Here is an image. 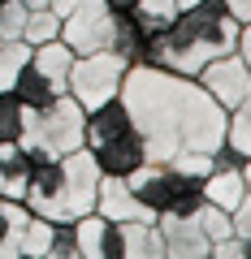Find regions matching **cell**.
<instances>
[{
    "label": "cell",
    "mask_w": 251,
    "mask_h": 259,
    "mask_svg": "<svg viewBox=\"0 0 251 259\" xmlns=\"http://www.w3.org/2000/svg\"><path fill=\"white\" fill-rule=\"evenodd\" d=\"M121 104L139 125L148 160H173L177 151H217L225 143V108L199 87V78L130 65Z\"/></svg>",
    "instance_id": "obj_1"
},
{
    "label": "cell",
    "mask_w": 251,
    "mask_h": 259,
    "mask_svg": "<svg viewBox=\"0 0 251 259\" xmlns=\"http://www.w3.org/2000/svg\"><path fill=\"white\" fill-rule=\"evenodd\" d=\"M238 48V22L225 13L221 0H195L173 18V26L152 44L148 61L156 69H173V74L195 78L212 56H225Z\"/></svg>",
    "instance_id": "obj_2"
},
{
    "label": "cell",
    "mask_w": 251,
    "mask_h": 259,
    "mask_svg": "<svg viewBox=\"0 0 251 259\" xmlns=\"http://www.w3.org/2000/svg\"><path fill=\"white\" fill-rule=\"evenodd\" d=\"M95 186H100V164L87 147H78V151H65V156L39 160L26 182L22 203L52 225H69L78 216L95 212Z\"/></svg>",
    "instance_id": "obj_3"
},
{
    "label": "cell",
    "mask_w": 251,
    "mask_h": 259,
    "mask_svg": "<svg viewBox=\"0 0 251 259\" xmlns=\"http://www.w3.org/2000/svg\"><path fill=\"white\" fill-rule=\"evenodd\" d=\"M83 147L95 156L100 173H117V177L134 173V168L148 160L143 134H139V125L130 121L121 95H117V100H109V104H100V108H87Z\"/></svg>",
    "instance_id": "obj_4"
},
{
    "label": "cell",
    "mask_w": 251,
    "mask_h": 259,
    "mask_svg": "<svg viewBox=\"0 0 251 259\" xmlns=\"http://www.w3.org/2000/svg\"><path fill=\"white\" fill-rule=\"evenodd\" d=\"M83 125H87V108L65 91V95H56V100H48L44 108L22 112L18 143L39 164V160H52V156H65V151L83 147Z\"/></svg>",
    "instance_id": "obj_5"
},
{
    "label": "cell",
    "mask_w": 251,
    "mask_h": 259,
    "mask_svg": "<svg viewBox=\"0 0 251 259\" xmlns=\"http://www.w3.org/2000/svg\"><path fill=\"white\" fill-rule=\"evenodd\" d=\"M130 190L139 194V203L152 216H191L204 203V190H199V177L173 168L169 160H143L134 173H126Z\"/></svg>",
    "instance_id": "obj_6"
},
{
    "label": "cell",
    "mask_w": 251,
    "mask_h": 259,
    "mask_svg": "<svg viewBox=\"0 0 251 259\" xmlns=\"http://www.w3.org/2000/svg\"><path fill=\"white\" fill-rule=\"evenodd\" d=\"M126 74H130V61H126L117 48H100V52L74 56L65 91L74 95L83 108H100V104H109V100H117V95H121Z\"/></svg>",
    "instance_id": "obj_7"
},
{
    "label": "cell",
    "mask_w": 251,
    "mask_h": 259,
    "mask_svg": "<svg viewBox=\"0 0 251 259\" xmlns=\"http://www.w3.org/2000/svg\"><path fill=\"white\" fill-rule=\"evenodd\" d=\"M61 39L69 44L74 56L113 48V39H117V13H113L104 0H91L83 9H74L69 18H61Z\"/></svg>",
    "instance_id": "obj_8"
},
{
    "label": "cell",
    "mask_w": 251,
    "mask_h": 259,
    "mask_svg": "<svg viewBox=\"0 0 251 259\" xmlns=\"http://www.w3.org/2000/svg\"><path fill=\"white\" fill-rule=\"evenodd\" d=\"M199 87H204L208 95H212L217 104H221L225 112L234 108V104L247 95V87H251V69H247V61H242L238 52H225V56H212V61L199 69Z\"/></svg>",
    "instance_id": "obj_9"
},
{
    "label": "cell",
    "mask_w": 251,
    "mask_h": 259,
    "mask_svg": "<svg viewBox=\"0 0 251 259\" xmlns=\"http://www.w3.org/2000/svg\"><path fill=\"white\" fill-rule=\"evenodd\" d=\"M160 238H165V259H208L212 255V242L199 229L195 212L191 216H156Z\"/></svg>",
    "instance_id": "obj_10"
},
{
    "label": "cell",
    "mask_w": 251,
    "mask_h": 259,
    "mask_svg": "<svg viewBox=\"0 0 251 259\" xmlns=\"http://www.w3.org/2000/svg\"><path fill=\"white\" fill-rule=\"evenodd\" d=\"M78 259H121V229L104 212H87L74 221Z\"/></svg>",
    "instance_id": "obj_11"
},
{
    "label": "cell",
    "mask_w": 251,
    "mask_h": 259,
    "mask_svg": "<svg viewBox=\"0 0 251 259\" xmlns=\"http://www.w3.org/2000/svg\"><path fill=\"white\" fill-rule=\"evenodd\" d=\"M95 212H104L109 221H156V216L139 203V194L130 190V182L117 177V173H100V186H95Z\"/></svg>",
    "instance_id": "obj_12"
},
{
    "label": "cell",
    "mask_w": 251,
    "mask_h": 259,
    "mask_svg": "<svg viewBox=\"0 0 251 259\" xmlns=\"http://www.w3.org/2000/svg\"><path fill=\"white\" fill-rule=\"evenodd\" d=\"M121 13L130 18V26L139 30L143 39H148V52H152V44L173 26V18L182 13V5H177V0H134L130 9H121Z\"/></svg>",
    "instance_id": "obj_13"
},
{
    "label": "cell",
    "mask_w": 251,
    "mask_h": 259,
    "mask_svg": "<svg viewBox=\"0 0 251 259\" xmlns=\"http://www.w3.org/2000/svg\"><path fill=\"white\" fill-rule=\"evenodd\" d=\"M30 173H35V156H30L18 139L0 143V199H22Z\"/></svg>",
    "instance_id": "obj_14"
},
{
    "label": "cell",
    "mask_w": 251,
    "mask_h": 259,
    "mask_svg": "<svg viewBox=\"0 0 251 259\" xmlns=\"http://www.w3.org/2000/svg\"><path fill=\"white\" fill-rule=\"evenodd\" d=\"M121 259H165V238L156 221H117Z\"/></svg>",
    "instance_id": "obj_15"
},
{
    "label": "cell",
    "mask_w": 251,
    "mask_h": 259,
    "mask_svg": "<svg viewBox=\"0 0 251 259\" xmlns=\"http://www.w3.org/2000/svg\"><path fill=\"white\" fill-rule=\"evenodd\" d=\"M9 91H13V100H18L22 108H44L48 100L65 95V91H56V87H52V78H48L44 69H39V65H30V61L18 69V78H13V87H9Z\"/></svg>",
    "instance_id": "obj_16"
},
{
    "label": "cell",
    "mask_w": 251,
    "mask_h": 259,
    "mask_svg": "<svg viewBox=\"0 0 251 259\" xmlns=\"http://www.w3.org/2000/svg\"><path fill=\"white\" fill-rule=\"evenodd\" d=\"M30 65H39V69L52 78L56 91H65V82H69V65H74V52H69L65 39L56 35V39H48V44H35V48H30Z\"/></svg>",
    "instance_id": "obj_17"
},
{
    "label": "cell",
    "mask_w": 251,
    "mask_h": 259,
    "mask_svg": "<svg viewBox=\"0 0 251 259\" xmlns=\"http://www.w3.org/2000/svg\"><path fill=\"white\" fill-rule=\"evenodd\" d=\"M225 147L238 160H251V87L230 112H225Z\"/></svg>",
    "instance_id": "obj_18"
},
{
    "label": "cell",
    "mask_w": 251,
    "mask_h": 259,
    "mask_svg": "<svg viewBox=\"0 0 251 259\" xmlns=\"http://www.w3.org/2000/svg\"><path fill=\"white\" fill-rule=\"evenodd\" d=\"M30 61V44L26 39H0V91H9L18 69Z\"/></svg>",
    "instance_id": "obj_19"
},
{
    "label": "cell",
    "mask_w": 251,
    "mask_h": 259,
    "mask_svg": "<svg viewBox=\"0 0 251 259\" xmlns=\"http://www.w3.org/2000/svg\"><path fill=\"white\" fill-rule=\"evenodd\" d=\"M48 246H52V221L30 212L26 229H22V259H48Z\"/></svg>",
    "instance_id": "obj_20"
},
{
    "label": "cell",
    "mask_w": 251,
    "mask_h": 259,
    "mask_svg": "<svg viewBox=\"0 0 251 259\" xmlns=\"http://www.w3.org/2000/svg\"><path fill=\"white\" fill-rule=\"evenodd\" d=\"M56 35H61V18H56L48 5H44V9H30V13H26L22 39H26L30 48H35V44H48V39H56Z\"/></svg>",
    "instance_id": "obj_21"
},
{
    "label": "cell",
    "mask_w": 251,
    "mask_h": 259,
    "mask_svg": "<svg viewBox=\"0 0 251 259\" xmlns=\"http://www.w3.org/2000/svg\"><path fill=\"white\" fill-rule=\"evenodd\" d=\"M195 221H199V229L208 233V242H221V238H230V233H234V216L225 212V207L199 203L195 207Z\"/></svg>",
    "instance_id": "obj_22"
},
{
    "label": "cell",
    "mask_w": 251,
    "mask_h": 259,
    "mask_svg": "<svg viewBox=\"0 0 251 259\" xmlns=\"http://www.w3.org/2000/svg\"><path fill=\"white\" fill-rule=\"evenodd\" d=\"M22 104L13 100V91H0V143H13L22 134Z\"/></svg>",
    "instance_id": "obj_23"
},
{
    "label": "cell",
    "mask_w": 251,
    "mask_h": 259,
    "mask_svg": "<svg viewBox=\"0 0 251 259\" xmlns=\"http://www.w3.org/2000/svg\"><path fill=\"white\" fill-rule=\"evenodd\" d=\"M26 5L22 0H0V39H22V26H26Z\"/></svg>",
    "instance_id": "obj_24"
},
{
    "label": "cell",
    "mask_w": 251,
    "mask_h": 259,
    "mask_svg": "<svg viewBox=\"0 0 251 259\" xmlns=\"http://www.w3.org/2000/svg\"><path fill=\"white\" fill-rule=\"evenodd\" d=\"M48 259H78L74 221H69V225H52V246H48Z\"/></svg>",
    "instance_id": "obj_25"
},
{
    "label": "cell",
    "mask_w": 251,
    "mask_h": 259,
    "mask_svg": "<svg viewBox=\"0 0 251 259\" xmlns=\"http://www.w3.org/2000/svg\"><path fill=\"white\" fill-rule=\"evenodd\" d=\"M208 259H251V238L230 233V238L212 242V255H208Z\"/></svg>",
    "instance_id": "obj_26"
},
{
    "label": "cell",
    "mask_w": 251,
    "mask_h": 259,
    "mask_svg": "<svg viewBox=\"0 0 251 259\" xmlns=\"http://www.w3.org/2000/svg\"><path fill=\"white\" fill-rule=\"evenodd\" d=\"M221 5H225V13H230L238 26H242V22H251V0H221Z\"/></svg>",
    "instance_id": "obj_27"
},
{
    "label": "cell",
    "mask_w": 251,
    "mask_h": 259,
    "mask_svg": "<svg viewBox=\"0 0 251 259\" xmlns=\"http://www.w3.org/2000/svg\"><path fill=\"white\" fill-rule=\"evenodd\" d=\"M234 52H238L242 61H247V69H251V22L238 26V48H234Z\"/></svg>",
    "instance_id": "obj_28"
},
{
    "label": "cell",
    "mask_w": 251,
    "mask_h": 259,
    "mask_svg": "<svg viewBox=\"0 0 251 259\" xmlns=\"http://www.w3.org/2000/svg\"><path fill=\"white\" fill-rule=\"evenodd\" d=\"M83 5H91V0H48V9H52L56 18H69V13L83 9Z\"/></svg>",
    "instance_id": "obj_29"
},
{
    "label": "cell",
    "mask_w": 251,
    "mask_h": 259,
    "mask_svg": "<svg viewBox=\"0 0 251 259\" xmlns=\"http://www.w3.org/2000/svg\"><path fill=\"white\" fill-rule=\"evenodd\" d=\"M9 203L13 199H0V233H5V225H9Z\"/></svg>",
    "instance_id": "obj_30"
},
{
    "label": "cell",
    "mask_w": 251,
    "mask_h": 259,
    "mask_svg": "<svg viewBox=\"0 0 251 259\" xmlns=\"http://www.w3.org/2000/svg\"><path fill=\"white\" fill-rule=\"evenodd\" d=\"M104 5H109V9H113V13H121V9H130L134 0H104Z\"/></svg>",
    "instance_id": "obj_31"
},
{
    "label": "cell",
    "mask_w": 251,
    "mask_h": 259,
    "mask_svg": "<svg viewBox=\"0 0 251 259\" xmlns=\"http://www.w3.org/2000/svg\"><path fill=\"white\" fill-rule=\"evenodd\" d=\"M242 177H247V190H251V160H242Z\"/></svg>",
    "instance_id": "obj_32"
},
{
    "label": "cell",
    "mask_w": 251,
    "mask_h": 259,
    "mask_svg": "<svg viewBox=\"0 0 251 259\" xmlns=\"http://www.w3.org/2000/svg\"><path fill=\"white\" fill-rule=\"evenodd\" d=\"M22 5H26V9H44L48 0H22Z\"/></svg>",
    "instance_id": "obj_33"
},
{
    "label": "cell",
    "mask_w": 251,
    "mask_h": 259,
    "mask_svg": "<svg viewBox=\"0 0 251 259\" xmlns=\"http://www.w3.org/2000/svg\"><path fill=\"white\" fill-rule=\"evenodd\" d=\"M177 5H182V9H186V5H195V0H177Z\"/></svg>",
    "instance_id": "obj_34"
}]
</instances>
